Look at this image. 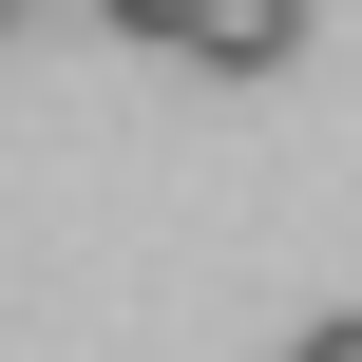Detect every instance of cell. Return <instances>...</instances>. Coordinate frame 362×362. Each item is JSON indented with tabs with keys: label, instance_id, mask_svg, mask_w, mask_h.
<instances>
[{
	"label": "cell",
	"instance_id": "obj_4",
	"mask_svg": "<svg viewBox=\"0 0 362 362\" xmlns=\"http://www.w3.org/2000/svg\"><path fill=\"white\" fill-rule=\"evenodd\" d=\"M19 19H38V0H0V38H19Z\"/></svg>",
	"mask_w": 362,
	"mask_h": 362
},
{
	"label": "cell",
	"instance_id": "obj_2",
	"mask_svg": "<svg viewBox=\"0 0 362 362\" xmlns=\"http://www.w3.org/2000/svg\"><path fill=\"white\" fill-rule=\"evenodd\" d=\"M95 19H134V38H191V0H95Z\"/></svg>",
	"mask_w": 362,
	"mask_h": 362
},
{
	"label": "cell",
	"instance_id": "obj_3",
	"mask_svg": "<svg viewBox=\"0 0 362 362\" xmlns=\"http://www.w3.org/2000/svg\"><path fill=\"white\" fill-rule=\"evenodd\" d=\"M286 362H362V325H305V344H286Z\"/></svg>",
	"mask_w": 362,
	"mask_h": 362
},
{
	"label": "cell",
	"instance_id": "obj_1",
	"mask_svg": "<svg viewBox=\"0 0 362 362\" xmlns=\"http://www.w3.org/2000/svg\"><path fill=\"white\" fill-rule=\"evenodd\" d=\"M172 57H210V76H286V57H305V0H191Z\"/></svg>",
	"mask_w": 362,
	"mask_h": 362
}]
</instances>
